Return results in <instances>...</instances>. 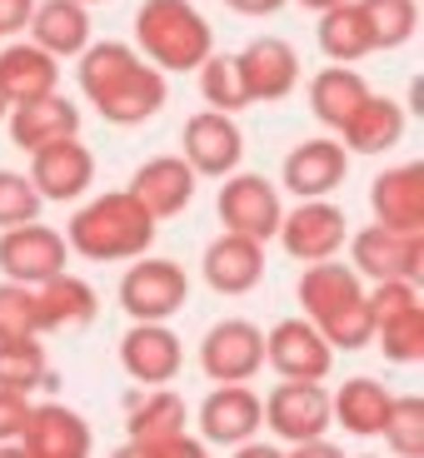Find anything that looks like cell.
<instances>
[{
  "instance_id": "1",
  "label": "cell",
  "mask_w": 424,
  "mask_h": 458,
  "mask_svg": "<svg viewBox=\"0 0 424 458\" xmlns=\"http://www.w3.org/2000/svg\"><path fill=\"white\" fill-rule=\"evenodd\" d=\"M81 90L110 125H140L165 105V75L125 40L81 50Z\"/></svg>"
},
{
  "instance_id": "2",
  "label": "cell",
  "mask_w": 424,
  "mask_h": 458,
  "mask_svg": "<svg viewBox=\"0 0 424 458\" xmlns=\"http://www.w3.org/2000/svg\"><path fill=\"white\" fill-rule=\"evenodd\" d=\"M299 299H305V319L320 329V339L330 349H365L375 339L369 299L350 264H340V259L310 264L305 279H299Z\"/></svg>"
},
{
  "instance_id": "3",
  "label": "cell",
  "mask_w": 424,
  "mask_h": 458,
  "mask_svg": "<svg viewBox=\"0 0 424 458\" xmlns=\"http://www.w3.org/2000/svg\"><path fill=\"white\" fill-rule=\"evenodd\" d=\"M150 244H155V219H150L125 190L91 199L65 229V250H75L81 259H95V264L140 259Z\"/></svg>"
},
{
  "instance_id": "4",
  "label": "cell",
  "mask_w": 424,
  "mask_h": 458,
  "mask_svg": "<svg viewBox=\"0 0 424 458\" xmlns=\"http://www.w3.org/2000/svg\"><path fill=\"white\" fill-rule=\"evenodd\" d=\"M135 40L140 55L160 70H200L205 55H215L210 21L190 0H145L135 11Z\"/></svg>"
},
{
  "instance_id": "5",
  "label": "cell",
  "mask_w": 424,
  "mask_h": 458,
  "mask_svg": "<svg viewBox=\"0 0 424 458\" xmlns=\"http://www.w3.org/2000/svg\"><path fill=\"white\" fill-rule=\"evenodd\" d=\"M190 275L170 259H135L120 279V310L135 324H165L185 310Z\"/></svg>"
},
{
  "instance_id": "6",
  "label": "cell",
  "mask_w": 424,
  "mask_h": 458,
  "mask_svg": "<svg viewBox=\"0 0 424 458\" xmlns=\"http://www.w3.org/2000/svg\"><path fill=\"white\" fill-rule=\"evenodd\" d=\"M220 219H225V234H245V240L264 244L280 234V219H285V205H280V190L264 174H229L220 184L215 199Z\"/></svg>"
},
{
  "instance_id": "7",
  "label": "cell",
  "mask_w": 424,
  "mask_h": 458,
  "mask_svg": "<svg viewBox=\"0 0 424 458\" xmlns=\"http://www.w3.org/2000/svg\"><path fill=\"white\" fill-rule=\"evenodd\" d=\"M369 299V324L375 339L385 344V354L394 364H414L424 359V304L414 284H379Z\"/></svg>"
},
{
  "instance_id": "8",
  "label": "cell",
  "mask_w": 424,
  "mask_h": 458,
  "mask_svg": "<svg viewBox=\"0 0 424 458\" xmlns=\"http://www.w3.org/2000/svg\"><path fill=\"white\" fill-rule=\"evenodd\" d=\"M65 234H56L50 225H21V229H0V269L11 284L40 289L56 275H65Z\"/></svg>"
},
{
  "instance_id": "9",
  "label": "cell",
  "mask_w": 424,
  "mask_h": 458,
  "mask_svg": "<svg viewBox=\"0 0 424 458\" xmlns=\"http://www.w3.org/2000/svg\"><path fill=\"white\" fill-rule=\"evenodd\" d=\"M350 254H355V275L375 279V284H414L424 269V234L369 225L350 240Z\"/></svg>"
},
{
  "instance_id": "10",
  "label": "cell",
  "mask_w": 424,
  "mask_h": 458,
  "mask_svg": "<svg viewBox=\"0 0 424 458\" xmlns=\"http://www.w3.org/2000/svg\"><path fill=\"white\" fill-rule=\"evenodd\" d=\"M260 413L285 444H315L334 424L330 389L324 384H290V378H280L275 389H270V399H260Z\"/></svg>"
},
{
  "instance_id": "11",
  "label": "cell",
  "mask_w": 424,
  "mask_h": 458,
  "mask_svg": "<svg viewBox=\"0 0 424 458\" xmlns=\"http://www.w3.org/2000/svg\"><path fill=\"white\" fill-rule=\"evenodd\" d=\"M264 364L290 384H320L334 369V349L320 339L310 319H280L264 334Z\"/></svg>"
},
{
  "instance_id": "12",
  "label": "cell",
  "mask_w": 424,
  "mask_h": 458,
  "mask_svg": "<svg viewBox=\"0 0 424 458\" xmlns=\"http://www.w3.org/2000/svg\"><path fill=\"white\" fill-rule=\"evenodd\" d=\"M185 155L180 160L190 165L195 174H210V180H225V174L240 170L245 160V135L229 114H215V110H200L185 120V135H180Z\"/></svg>"
},
{
  "instance_id": "13",
  "label": "cell",
  "mask_w": 424,
  "mask_h": 458,
  "mask_svg": "<svg viewBox=\"0 0 424 458\" xmlns=\"http://www.w3.org/2000/svg\"><path fill=\"white\" fill-rule=\"evenodd\" d=\"M200 369L215 384H245L264 369V329L250 319H220L200 344Z\"/></svg>"
},
{
  "instance_id": "14",
  "label": "cell",
  "mask_w": 424,
  "mask_h": 458,
  "mask_svg": "<svg viewBox=\"0 0 424 458\" xmlns=\"http://www.w3.org/2000/svg\"><path fill=\"white\" fill-rule=\"evenodd\" d=\"M280 244H285L295 259L305 264H324L334 259V254L344 250V240H350V225H344V209L330 205V199H299L295 215L280 219Z\"/></svg>"
},
{
  "instance_id": "15",
  "label": "cell",
  "mask_w": 424,
  "mask_h": 458,
  "mask_svg": "<svg viewBox=\"0 0 424 458\" xmlns=\"http://www.w3.org/2000/svg\"><path fill=\"white\" fill-rule=\"evenodd\" d=\"M240 65V81H245V100L250 105H270V100H285L290 90L299 85V60H295V46L280 40V35H260L250 46L235 55Z\"/></svg>"
},
{
  "instance_id": "16",
  "label": "cell",
  "mask_w": 424,
  "mask_h": 458,
  "mask_svg": "<svg viewBox=\"0 0 424 458\" xmlns=\"http://www.w3.org/2000/svg\"><path fill=\"white\" fill-rule=\"evenodd\" d=\"M195 180L200 174L190 170V165L180 160V155H160V160H145L135 170V180L125 184V195L135 199L140 209H145L155 225L170 215H180L190 199H195Z\"/></svg>"
},
{
  "instance_id": "17",
  "label": "cell",
  "mask_w": 424,
  "mask_h": 458,
  "mask_svg": "<svg viewBox=\"0 0 424 458\" xmlns=\"http://www.w3.org/2000/svg\"><path fill=\"white\" fill-rule=\"evenodd\" d=\"M25 180L35 184L40 199H81L95 180V155L81 145V140H56V145L35 149L30 155V174Z\"/></svg>"
},
{
  "instance_id": "18",
  "label": "cell",
  "mask_w": 424,
  "mask_h": 458,
  "mask_svg": "<svg viewBox=\"0 0 424 458\" xmlns=\"http://www.w3.org/2000/svg\"><path fill=\"white\" fill-rule=\"evenodd\" d=\"M344 170H350V155H344L340 140H299L285 155L280 180H285V190L299 199H324L330 190L344 184Z\"/></svg>"
},
{
  "instance_id": "19",
  "label": "cell",
  "mask_w": 424,
  "mask_h": 458,
  "mask_svg": "<svg viewBox=\"0 0 424 458\" xmlns=\"http://www.w3.org/2000/svg\"><path fill=\"white\" fill-rule=\"evenodd\" d=\"M180 339H175L165 324H135V329L120 339V364L135 378L140 389H165L175 374H180Z\"/></svg>"
},
{
  "instance_id": "20",
  "label": "cell",
  "mask_w": 424,
  "mask_h": 458,
  "mask_svg": "<svg viewBox=\"0 0 424 458\" xmlns=\"http://www.w3.org/2000/svg\"><path fill=\"white\" fill-rule=\"evenodd\" d=\"M260 424H264V413H260V399L250 394V384H220L200 403V428H205L210 444H225V448L255 444Z\"/></svg>"
},
{
  "instance_id": "21",
  "label": "cell",
  "mask_w": 424,
  "mask_h": 458,
  "mask_svg": "<svg viewBox=\"0 0 424 458\" xmlns=\"http://www.w3.org/2000/svg\"><path fill=\"white\" fill-rule=\"evenodd\" d=\"M375 225L400 229V234H424V165H394L369 190Z\"/></svg>"
},
{
  "instance_id": "22",
  "label": "cell",
  "mask_w": 424,
  "mask_h": 458,
  "mask_svg": "<svg viewBox=\"0 0 424 458\" xmlns=\"http://www.w3.org/2000/svg\"><path fill=\"white\" fill-rule=\"evenodd\" d=\"M25 458H91V428L75 409H60V403H40L25 419L21 434Z\"/></svg>"
},
{
  "instance_id": "23",
  "label": "cell",
  "mask_w": 424,
  "mask_h": 458,
  "mask_svg": "<svg viewBox=\"0 0 424 458\" xmlns=\"http://www.w3.org/2000/svg\"><path fill=\"white\" fill-rule=\"evenodd\" d=\"M81 135V105L65 95H40V100L11 105V140L15 149H46L56 140H75Z\"/></svg>"
},
{
  "instance_id": "24",
  "label": "cell",
  "mask_w": 424,
  "mask_h": 458,
  "mask_svg": "<svg viewBox=\"0 0 424 458\" xmlns=\"http://www.w3.org/2000/svg\"><path fill=\"white\" fill-rule=\"evenodd\" d=\"M95 310H100V299L85 279L56 275L50 284L35 289V334H75L95 324Z\"/></svg>"
},
{
  "instance_id": "25",
  "label": "cell",
  "mask_w": 424,
  "mask_h": 458,
  "mask_svg": "<svg viewBox=\"0 0 424 458\" xmlns=\"http://www.w3.org/2000/svg\"><path fill=\"white\" fill-rule=\"evenodd\" d=\"M56 85H60V60H50L40 46H30V40L0 46V95L11 105L56 95Z\"/></svg>"
},
{
  "instance_id": "26",
  "label": "cell",
  "mask_w": 424,
  "mask_h": 458,
  "mask_svg": "<svg viewBox=\"0 0 424 458\" xmlns=\"http://www.w3.org/2000/svg\"><path fill=\"white\" fill-rule=\"evenodd\" d=\"M264 279V244L245 234H220L205 250V284L215 294H250Z\"/></svg>"
},
{
  "instance_id": "27",
  "label": "cell",
  "mask_w": 424,
  "mask_h": 458,
  "mask_svg": "<svg viewBox=\"0 0 424 458\" xmlns=\"http://www.w3.org/2000/svg\"><path fill=\"white\" fill-rule=\"evenodd\" d=\"M30 46H40L50 60L81 55L91 46V11L75 0H40L30 15Z\"/></svg>"
},
{
  "instance_id": "28",
  "label": "cell",
  "mask_w": 424,
  "mask_h": 458,
  "mask_svg": "<svg viewBox=\"0 0 424 458\" xmlns=\"http://www.w3.org/2000/svg\"><path fill=\"white\" fill-rule=\"evenodd\" d=\"M340 135H344V155H385V149H394L404 140V110L394 100L369 95L340 125Z\"/></svg>"
},
{
  "instance_id": "29",
  "label": "cell",
  "mask_w": 424,
  "mask_h": 458,
  "mask_svg": "<svg viewBox=\"0 0 424 458\" xmlns=\"http://www.w3.org/2000/svg\"><path fill=\"white\" fill-rule=\"evenodd\" d=\"M394 394L379 384V378H344V389L330 394V419L344 424L355 438H375L390 419Z\"/></svg>"
},
{
  "instance_id": "30",
  "label": "cell",
  "mask_w": 424,
  "mask_h": 458,
  "mask_svg": "<svg viewBox=\"0 0 424 458\" xmlns=\"http://www.w3.org/2000/svg\"><path fill=\"white\" fill-rule=\"evenodd\" d=\"M365 100H369V85L355 65H330L310 81V110H315V120L330 125V130H340Z\"/></svg>"
},
{
  "instance_id": "31",
  "label": "cell",
  "mask_w": 424,
  "mask_h": 458,
  "mask_svg": "<svg viewBox=\"0 0 424 458\" xmlns=\"http://www.w3.org/2000/svg\"><path fill=\"white\" fill-rule=\"evenodd\" d=\"M320 50L334 60V65H350V60H365L375 50V35H369V21L359 11V0H344V5H330L320 11Z\"/></svg>"
},
{
  "instance_id": "32",
  "label": "cell",
  "mask_w": 424,
  "mask_h": 458,
  "mask_svg": "<svg viewBox=\"0 0 424 458\" xmlns=\"http://www.w3.org/2000/svg\"><path fill=\"white\" fill-rule=\"evenodd\" d=\"M185 434V403L170 389H145L130 403V444H170Z\"/></svg>"
},
{
  "instance_id": "33",
  "label": "cell",
  "mask_w": 424,
  "mask_h": 458,
  "mask_svg": "<svg viewBox=\"0 0 424 458\" xmlns=\"http://www.w3.org/2000/svg\"><path fill=\"white\" fill-rule=\"evenodd\" d=\"M50 359L40 349V339H21V344H0V389L5 394H30L40 384H50Z\"/></svg>"
},
{
  "instance_id": "34",
  "label": "cell",
  "mask_w": 424,
  "mask_h": 458,
  "mask_svg": "<svg viewBox=\"0 0 424 458\" xmlns=\"http://www.w3.org/2000/svg\"><path fill=\"white\" fill-rule=\"evenodd\" d=\"M359 11L369 21L375 50H400L414 30H420V5L414 0H359Z\"/></svg>"
},
{
  "instance_id": "35",
  "label": "cell",
  "mask_w": 424,
  "mask_h": 458,
  "mask_svg": "<svg viewBox=\"0 0 424 458\" xmlns=\"http://www.w3.org/2000/svg\"><path fill=\"white\" fill-rule=\"evenodd\" d=\"M200 95L210 100L215 114H235L250 105L245 100V81H240L235 55H205V65H200Z\"/></svg>"
},
{
  "instance_id": "36",
  "label": "cell",
  "mask_w": 424,
  "mask_h": 458,
  "mask_svg": "<svg viewBox=\"0 0 424 458\" xmlns=\"http://www.w3.org/2000/svg\"><path fill=\"white\" fill-rule=\"evenodd\" d=\"M379 434H385L394 458H424V399H414V394L394 399Z\"/></svg>"
},
{
  "instance_id": "37",
  "label": "cell",
  "mask_w": 424,
  "mask_h": 458,
  "mask_svg": "<svg viewBox=\"0 0 424 458\" xmlns=\"http://www.w3.org/2000/svg\"><path fill=\"white\" fill-rule=\"evenodd\" d=\"M40 205L46 199L35 195V184L15 170H0V229H21L40 219Z\"/></svg>"
},
{
  "instance_id": "38",
  "label": "cell",
  "mask_w": 424,
  "mask_h": 458,
  "mask_svg": "<svg viewBox=\"0 0 424 458\" xmlns=\"http://www.w3.org/2000/svg\"><path fill=\"white\" fill-rule=\"evenodd\" d=\"M35 339V289L25 284H0V344Z\"/></svg>"
},
{
  "instance_id": "39",
  "label": "cell",
  "mask_w": 424,
  "mask_h": 458,
  "mask_svg": "<svg viewBox=\"0 0 424 458\" xmlns=\"http://www.w3.org/2000/svg\"><path fill=\"white\" fill-rule=\"evenodd\" d=\"M25 419H30V399L0 389V444H21Z\"/></svg>"
},
{
  "instance_id": "40",
  "label": "cell",
  "mask_w": 424,
  "mask_h": 458,
  "mask_svg": "<svg viewBox=\"0 0 424 458\" xmlns=\"http://www.w3.org/2000/svg\"><path fill=\"white\" fill-rule=\"evenodd\" d=\"M35 15V0H0V40L5 35H21Z\"/></svg>"
},
{
  "instance_id": "41",
  "label": "cell",
  "mask_w": 424,
  "mask_h": 458,
  "mask_svg": "<svg viewBox=\"0 0 424 458\" xmlns=\"http://www.w3.org/2000/svg\"><path fill=\"white\" fill-rule=\"evenodd\" d=\"M155 458H205V444H195V438H170V444H155Z\"/></svg>"
},
{
  "instance_id": "42",
  "label": "cell",
  "mask_w": 424,
  "mask_h": 458,
  "mask_svg": "<svg viewBox=\"0 0 424 458\" xmlns=\"http://www.w3.org/2000/svg\"><path fill=\"white\" fill-rule=\"evenodd\" d=\"M235 15H275V11H285V0H225Z\"/></svg>"
},
{
  "instance_id": "43",
  "label": "cell",
  "mask_w": 424,
  "mask_h": 458,
  "mask_svg": "<svg viewBox=\"0 0 424 458\" xmlns=\"http://www.w3.org/2000/svg\"><path fill=\"white\" fill-rule=\"evenodd\" d=\"M285 458H344L334 444H324V438H315V444H295V454H285Z\"/></svg>"
},
{
  "instance_id": "44",
  "label": "cell",
  "mask_w": 424,
  "mask_h": 458,
  "mask_svg": "<svg viewBox=\"0 0 424 458\" xmlns=\"http://www.w3.org/2000/svg\"><path fill=\"white\" fill-rule=\"evenodd\" d=\"M235 458H285L280 448H270V444H240V454Z\"/></svg>"
},
{
  "instance_id": "45",
  "label": "cell",
  "mask_w": 424,
  "mask_h": 458,
  "mask_svg": "<svg viewBox=\"0 0 424 458\" xmlns=\"http://www.w3.org/2000/svg\"><path fill=\"white\" fill-rule=\"evenodd\" d=\"M115 458H155V444H125Z\"/></svg>"
},
{
  "instance_id": "46",
  "label": "cell",
  "mask_w": 424,
  "mask_h": 458,
  "mask_svg": "<svg viewBox=\"0 0 424 458\" xmlns=\"http://www.w3.org/2000/svg\"><path fill=\"white\" fill-rule=\"evenodd\" d=\"M299 5H310V11H330V5H344V0H299Z\"/></svg>"
},
{
  "instance_id": "47",
  "label": "cell",
  "mask_w": 424,
  "mask_h": 458,
  "mask_svg": "<svg viewBox=\"0 0 424 458\" xmlns=\"http://www.w3.org/2000/svg\"><path fill=\"white\" fill-rule=\"evenodd\" d=\"M0 458H25L21 444H0Z\"/></svg>"
},
{
  "instance_id": "48",
  "label": "cell",
  "mask_w": 424,
  "mask_h": 458,
  "mask_svg": "<svg viewBox=\"0 0 424 458\" xmlns=\"http://www.w3.org/2000/svg\"><path fill=\"white\" fill-rule=\"evenodd\" d=\"M5 114H11V100H5V95H0V120H5Z\"/></svg>"
},
{
  "instance_id": "49",
  "label": "cell",
  "mask_w": 424,
  "mask_h": 458,
  "mask_svg": "<svg viewBox=\"0 0 424 458\" xmlns=\"http://www.w3.org/2000/svg\"><path fill=\"white\" fill-rule=\"evenodd\" d=\"M75 5H95V0H75Z\"/></svg>"
}]
</instances>
